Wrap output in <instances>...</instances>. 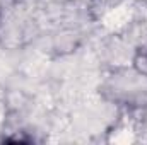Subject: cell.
I'll return each instance as SVG.
<instances>
[{"label": "cell", "mask_w": 147, "mask_h": 145, "mask_svg": "<svg viewBox=\"0 0 147 145\" xmlns=\"http://www.w3.org/2000/svg\"><path fill=\"white\" fill-rule=\"evenodd\" d=\"M137 67H139L144 73H147V50H144V51L140 53V56H139V60H137Z\"/></svg>", "instance_id": "6da1fadb"}]
</instances>
